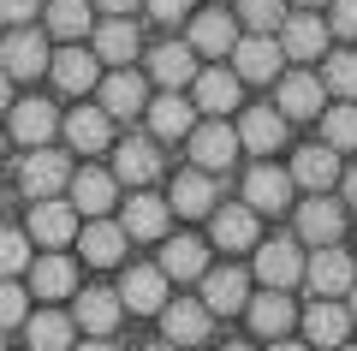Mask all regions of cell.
Masks as SVG:
<instances>
[{
	"label": "cell",
	"mask_w": 357,
	"mask_h": 351,
	"mask_svg": "<svg viewBox=\"0 0 357 351\" xmlns=\"http://www.w3.org/2000/svg\"><path fill=\"white\" fill-rule=\"evenodd\" d=\"M333 351H357V345H333Z\"/></svg>",
	"instance_id": "obj_56"
},
{
	"label": "cell",
	"mask_w": 357,
	"mask_h": 351,
	"mask_svg": "<svg viewBox=\"0 0 357 351\" xmlns=\"http://www.w3.org/2000/svg\"><path fill=\"white\" fill-rule=\"evenodd\" d=\"M48 30L54 36H89V0H54L48 6Z\"/></svg>",
	"instance_id": "obj_41"
},
{
	"label": "cell",
	"mask_w": 357,
	"mask_h": 351,
	"mask_svg": "<svg viewBox=\"0 0 357 351\" xmlns=\"http://www.w3.org/2000/svg\"><path fill=\"white\" fill-rule=\"evenodd\" d=\"M149 126H155V137H185V131L197 126V107L178 89H167V96H155V107H149Z\"/></svg>",
	"instance_id": "obj_32"
},
{
	"label": "cell",
	"mask_w": 357,
	"mask_h": 351,
	"mask_svg": "<svg viewBox=\"0 0 357 351\" xmlns=\"http://www.w3.org/2000/svg\"><path fill=\"white\" fill-rule=\"evenodd\" d=\"M345 327H351V310H340L333 298H321V304H310L304 310V339L310 345H345Z\"/></svg>",
	"instance_id": "obj_17"
},
{
	"label": "cell",
	"mask_w": 357,
	"mask_h": 351,
	"mask_svg": "<svg viewBox=\"0 0 357 351\" xmlns=\"http://www.w3.org/2000/svg\"><path fill=\"white\" fill-rule=\"evenodd\" d=\"M0 72L6 77H36L48 72V42L36 36V30H6V42H0Z\"/></svg>",
	"instance_id": "obj_6"
},
{
	"label": "cell",
	"mask_w": 357,
	"mask_h": 351,
	"mask_svg": "<svg viewBox=\"0 0 357 351\" xmlns=\"http://www.w3.org/2000/svg\"><path fill=\"white\" fill-rule=\"evenodd\" d=\"M173 214H191V221H203V214H215V179L203 173V167H191V173L173 185V202H167Z\"/></svg>",
	"instance_id": "obj_26"
},
{
	"label": "cell",
	"mask_w": 357,
	"mask_h": 351,
	"mask_svg": "<svg viewBox=\"0 0 357 351\" xmlns=\"http://www.w3.org/2000/svg\"><path fill=\"white\" fill-rule=\"evenodd\" d=\"M161 327H167V345H197V339H203L215 322H208L203 304L185 298V304H161Z\"/></svg>",
	"instance_id": "obj_21"
},
{
	"label": "cell",
	"mask_w": 357,
	"mask_h": 351,
	"mask_svg": "<svg viewBox=\"0 0 357 351\" xmlns=\"http://www.w3.org/2000/svg\"><path fill=\"white\" fill-rule=\"evenodd\" d=\"M167 214H173V209H167L161 197L143 191V197L126 202V221H119V226H126V239H161V232H167Z\"/></svg>",
	"instance_id": "obj_31"
},
{
	"label": "cell",
	"mask_w": 357,
	"mask_h": 351,
	"mask_svg": "<svg viewBox=\"0 0 357 351\" xmlns=\"http://www.w3.org/2000/svg\"><path fill=\"white\" fill-rule=\"evenodd\" d=\"M227 351H250V345H227Z\"/></svg>",
	"instance_id": "obj_55"
},
{
	"label": "cell",
	"mask_w": 357,
	"mask_h": 351,
	"mask_svg": "<svg viewBox=\"0 0 357 351\" xmlns=\"http://www.w3.org/2000/svg\"><path fill=\"white\" fill-rule=\"evenodd\" d=\"M161 173V149H155L149 137H126L114 155V179H126V185H149V179Z\"/></svg>",
	"instance_id": "obj_15"
},
{
	"label": "cell",
	"mask_w": 357,
	"mask_h": 351,
	"mask_svg": "<svg viewBox=\"0 0 357 351\" xmlns=\"http://www.w3.org/2000/svg\"><path fill=\"white\" fill-rule=\"evenodd\" d=\"M18 185L30 191V197H60V185H72V161H66L60 149H48V143H42V149H30V161L18 167Z\"/></svg>",
	"instance_id": "obj_3"
},
{
	"label": "cell",
	"mask_w": 357,
	"mask_h": 351,
	"mask_svg": "<svg viewBox=\"0 0 357 351\" xmlns=\"http://www.w3.org/2000/svg\"><path fill=\"white\" fill-rule=\"evenodd\" d=\"M114 191H119L114 173H102V167H84V173H72V209L96 221V214L114 209Z\"/></svg>",
	"instance_id": "obj_12"
},
{
	"label": "cell",
	"mask_w": 357,
	"mask_h": 351,
	"mask_svg": "<svg viewBox=\"0 0 357 351\" xmlns=\"http://www.w3.org/2000/svg\"><path fill=\"white\" fill-rule=\"evenodd\" d=\"M0 351H6V345H0Z\"/></svg>",
	"instance_id": "obj_58"
},
{
	"label": "cell",
	"mask_w": 357,
	"mask_h": 351,
	"mask_svg": "<svg viewBox=\"0 0 357 351\" xmlns=\"http://www.w3.org/2000/svg\"><path fill=\"white\" fill-rule=\"evenodd\" d=\"M119 304L137 310V315H155L167 304V274H161V268H131L126 286H119Z\"/></svg>",
	"instance_id": "obj_16"
},
{
	"label": "cell",
	"mask_w": 357,
	"mask_h": 351,
	"mask_svg": "<svg viewBox=\"0 0 357 351\" xmlns=\"http://www.w3.org/2000/svg\"><path fill=\"white\" fill-rule=\"evenodd\" d=\"M238 24L250 36H268V30L286 24V0H238Z\"/></svg>",
	"instance_id": "obj_38"
},
{
	"label": "cell",
	"mask_w": 357,
	"mask_h": 351,
	"mask_svg": "<svg viewBox=\"0 0 357 351\" xmlns=\"http://www.w3.org/2000/svg\"><path fill=\"white\" fill-rule=\"evenodd\" d=\"M143 6H149L155 18H185L191 13V0H143Z\"/></svg>",
	"instance_id": "obj_46"
},
{
	"label": "cell",
	"mask_w": 357,
	"mask_h": 351,
	"mask_svg": "<svg viewBox=\"0 0 357 351\" xmlns=\"http://www.w3.org/2000/svg\"><path fill=\"white\" fill-rule=\"evenodd\" d=\"M24 322V286H13V280H0V327Z\"/></svg>",
	"instance_id": "obj_43"
},
{
	"label": "cell",
	"mask_w": 357,
	"mask_h": 351,
	"mask_svg": "<svg viewBox=\"0 0 357 351\" xmlns=\"http://www.w3.org/2000/svg\"><path fill=\"white\" fill-rule=\"evenodd\" d=\"M185 137H191V161L203 167V173H220V167H232V155H238V131L220 126V119H203V126H191Z\"/></svg>",
	"instance_id": "obj_4"
},
{
	"label": "cell",
	"mask_w": 357,
	"mask_h": 351,
	"mask_svg": "<svg viewBox=\"0 0 357 351\" xmlns=\"http://www.w3.org/2000/svg\"><path fill=\"white\" fill-rule=\"evenodd\" d=\"M345 202H351V209H357V167H351V173H345Z\"/></svg>",
	"instance_id": "obj_48"
},
{
	"label": "cell",
	"mask_w": 357,
	"mask_h": 351,
	"mask_svg": "<svg viewBox=\"0 0 357 351\" xmlns=\"http://www.w3.org/2000/svg\"><path fill=\"white\" fill-rule=\"evenodd\" d=\"M256 274L268 280V292H286L292 280H304V256H298V239H274L256 251Z\"/></svg>",
	"instance_id": "obj_9"
},
{
	"label": "cell",
	"mask_w": 357,
	"mask_h": 351,
	"mask_svg": "<svg viewBox=\"0 0 357 351\" xmlns=\"http://www.w3.org/2000/svg\"><path fill=\"white\" fill-rule=\"evenodd\" d=\"M274 351H304V345H292V339H280V345H274Z\"/></svg>",
	"instance_id": "obj_52"
},
{
	"label": "cell",
	"mask_w": 357,
	"mask_h": 351,
	"mask_svg": "<svg viewBox=\"0 0 357 351\" xmlns=\"http://www.w3.org/2000/svg\"><path fill=\"white\" fill-rule=\"evenodd\" d=\"M6 101H13V77L0 72V107H6Z\"/></svg>",
	"instance_id": "obj_50"
},
{
	"label": "cell",
	"mask_w": 357,
	"mask_h": 351,
	"mask_svg": "<svg viewBox=\"0 0 357 351\" xmlns=\"http://www.w3.org/2000/svg\"><path fill=\"white\" fill-rule=\"evenodd\" d=\"M143 351H178V345H143Z\"/></svg>",
	"instance_id": "obj_53"
},
{
	"label": "cell",
	"mask_w": 357,
	"mask_h": 351,
	"mask_svg": "<svg viewBox=\"0 0 357 351\" xmlns=\"http://www.w3.org/2000/svg\"><path fill=\"white\" fill-rule=\"evenodd\" d=\"M250 304V274L244 268H208L203 274V310L208 315H238Z\"/></svg>",
	"instance_id": "obj_5"
},
{
	"label": "cell",
	"mask_w": 357,
	"mask_h": 351,
	"mask_svg": "<svg viewBox=\"0 0 357 351\" xmlns=\"http://www.w3.org/2000/svg\"><path fill=\"white\" fill-rule=\"evenodd\" d=\"M340 226H345V209L328 197H310L304 209H298V239H310L321 251V244H340Z\"/></svg>",
	"instance_id": "obj_11"
},
{
	"label": "cell",
	"mask_w": 357,
	"mask_h": 351,
	"mask_svg": "<svg viewBox=\"0 0 357 351\" xmlns=\"http://www.w3.org/2000/svg\"><path fill=\"white\" fill-rule=\"evenodd\" d=\"M298 6H321V0H298Z\"/></svg>",
	"instance_id": "obj_54"
},
{
	"label": "cell",
	"mask_w": 357,
	"mask_h": 351,
	"mask_svg": "<svg viewBox=\"0 0 357 351\" xmlns=\"http://www.w3.org/2000/svg\"><path fill=\"white\" fill-rule=\"evenodd\" d=\"M232 131H238V149L268 155V149H280V137H286V119H280L274 107H250V113H244V119H238Z\"/></svg>",
	"instance_id": "obj_13"
},
{
	"label": "cell",
	"mask_w": 357,
	"mask_h": 351,
	"mask_svg": "<svg viewBox=\"0 0 357 351\" xmlns=\"http://www.w3.org/2000/svg\"><path fill=\"white\" fill-rule=\"evenodd\" d=\"M24 334H30V345H36V351H66V345H72V334H77V322H72V315H60V310H42V315H30Z\"/></svg>",
	"instance_id": "obj_37"
},
{
	"label": "cell",
	"mask_w": 357,
	"mask_h": 351,
	"mask_svg": "<svg viewBox=\"0 0 357 351\" xmlns=\"http://www.w3.org/2000/svg\"><path fill=\"white\" fill-rule=\"evenodd\" d=\"M0 149H6V137H0Z\"/></svg>",
	"instance_id": "obj_57"
},
{
	"label": "cell",
	"mask_w": 357,
	"mask_h": 351,
	"mask_svg": "<svg viewBox=\"0 0 357 351\" xmlns=\"http://www.w3.org/2000/svg\"><path fill=\"white\" fill-rule=\"evenodd\" d=\"M107 119L102 107H77V113H66V137H72V149H84V155H96V149H107Z\"/></svg>",
	"instance_id": "obj_35"
},
{
	"label": "cell",
	"mask_w": 357,
	"mask_h": 351,
	"mask_svg": "<svg viewBox=\"0 0 357 351\" xmlns=\"http://www.w3.org/2000/svg\"><path fill=\"white\" fill-rule=\"evenodd\" d=\"M232 42H238V18L203 13V18H191V42L185 48L191 54H232Z\"/></svg>",
	"instance_id": "obj_25"
},
{
	"label": "cell",
	"mask_w": 357,
	"mask_h": 351,
	"mask_svg": "<svg viewBox=\"0 0 357 351\" xmlns=\"http://www.w3.org/2000/svg\"><path fill=\"white\" fill-rule=\"evenodd\" d=\"M304 280H310V292H316V298H340V292H351L357 262L340 251V244H321V251L304 262Z\"/></svg>",
	"instance_id": "obj_2"
},
{
	"label": "cell",
	"mask_w": 357,
	"mask_h": 351,
	"mask_svg": "<svg viewBox=\"0 0 357 351\" xmlns=\"http://www.w3.org/2000/svg\"><path fill=\"white\" fill-rule=\"evenodd\" d=\"M321 131H328V149H357V101L328 107L321 113Z\"/></svg>",
	"instance_id": "obj_39"
},
{
	"label": "cell",
	"mask_w": 357,
	"mask_h": 351,
	"mask_svg": "<svg viewBox=\"0 0 357 351\" xmlns=\"http://www.w3.org/2000/svg\"><path fill=\"white\" fill-rule=\"evenodd\" d=\"M48 72H54V84H60L66 96H84V89H96V54L60 48V54L48 60Z\"/></svg>",
	"instance_id": "obj_28"
},
{
	"label": "cell",
	"mask_w": 357,
	"mask_h": 351,
	"mask_svg": "<svg viewBox=\"0 0 357 351\" xmlns=\"http://www.w3.org/2000/svg\"><path fill=\"white\" fill-rule=\"evenodd\" d=\"M244 310H250V334H262V339H280L286 327L298 322V310L286 304V292H262V298H250Z\"/></svg>",
	"instance_id": "obj_27"
},
{
	"label": "cell",
	"mask_w": 357,
	"mask_h": 351,
	"mask_svg": "<svg viewBox=\"0 0 357 351\" xmlns=\"http://www.w3.org/2000/svg\"><path fill=\"white\" fill-rule=\"evenodd\" d=\"M77 244H84V262L89 268H114L119 256H126V226L107 221V214H96L89 226H77Z\"/></svg>",
	"instance_id": "obj_8"
},
{
	"label": "cell",
	"mask_w": 357,
	"mask_h": 351,
	"mask_svg": "<svg viewBox=\"0 0 357 351\" xmlns=\"http://www.w3.org/2000/svg\"><path fill=\"white\" fill-rule=\"evenodd\" d=\"M321 89H333L340 101H357V54H328V72H321Z\"/></svg>",
	"instance_id": "obj_40"
},
{
	"label": "cell",
	"mask_w": 357,
	"mask_h": 351,
	"mask_svg": "<svg viewBox=\"0 0 357 351\" xmlns=\"http://www.w3.org/2000/svg\"><path fill=\"white\" fill-rule=\"evenodd\" d=\"M0 18H6V24H24V18H36V0H0Z\"/></svg>",
	"instance_id": "obj_45"
},
{
	"label": "cell",
	"mask_w": 357,
	"mask_h": 351,
	"mask_svg": "<svg viewBox=\"0 0 357 351\" xmlns=\"http://www.w3.org/2000/svg\"><path fill=\"white\" fill-rule=\"evenodd\" d=\"M280 42L274 36H238L232 42V77L238 84H268V77H280Z\"/></svg>",
	"instance_id": "obj_1"
},
{
	"label": "cell",
	"mask_w": 357,
	"mask_h": 351,
	"mask_svg": "<svg viewBox=\"0 0 357 351\" xmlns=\"http://www.w3.org/2000/svg\"><path fill=\"white\" fill-rule=\"evenodd\" d=\"M321 77H310V72H292V77H280V119H310V113H321Z\"/></svg>",
	"instance_id": "obj_18"
},
{
	"label": "cell",
	"mask_w": 357,
	"mask_h": 351,
	"mask_svg": "<svg viewBox=\"0 0 357 351\" xmlns=\"http://www.w3.org/2000/svg\"><path fill=\"white\" fill-rule=\"evenodd\" d=\"M30 292H36V298H66V292H77V262L60 256V251H48L30 268Z\"/></svg>",
	"instance_id": "obj_24"
},
{
	"label": "cell",
	"mask_w": 357,
	"mask_h": 351,
	"mask_svg": "<svg viewBox=\"0 0 357 351\" xmlns=\"http://www.w3.org/2000/svg\"><path fill=\"white\" fill-rule=\"evenodd\" d=\"M345 298H351V322H357V280H351V292H345Z\"/></svg>",
	"instance_id": "obj_51"
},
{
	"label": "cell",
	"mask_w": 357,
	"mask_h": 351,
	"mask_svg": "<svg viewBox=\"0 0 357 351\" xmlns=\"http://www.w3.org/2000/svg\"><path fill=\"white\" fill-rule=\"evenodd\" d=\"M30 239L48 244V251L72 244V239H77V209H72V202H60V197H42L36 214H30Z\"/></svg>",
	"instance_id": "obj_7"
},
{
	"label": "cell",
	"mask_w": 357,
	"mask_h": 351,
	"mask_svg": "<svg viewBox=\"0 0 357 351\" xmlns=\"http://www.w3.org/2000/svg\"><path fill=\"white\" fill-rule=\"evenodd\" d=\"M256 209H244V202H232V209H215V244L220 251H250L256 244Z\"/></svg>",
	"instance_id": "obj_29"
},
{
	"label": "cell",
	"mask_w": 357,
	"mask_h": 351,
	"mask_svg": "<svg viewBox=\"0 0 357 351\" xmlns=\"http://www.w3.org/2000/svg\"><path fill=\"white\" fill-rule=\"evenodd\" d=\"M292 179H298L304 191H328V185H340V149H328V143H316V149H298Z\"/></svg>",
	"instance_id": "obj_23"
},
{
	"label": "cell",
	"mask_w": 357,
	"mask_h": 351,
	"mask_svg": "<svg viewBox=\"0 0 357 351\" xmlns=\"http://www.w3.org/2000/svg\"><path fill=\"white\" fill-rule=\"evenodd\" d=\"M286 202H292V173H280V167H250V179H244V209L274 214Z\"/></svg>",
	"instance_id": "obj_10"
},
{
	"label": "cell",
	"mask_w": 357,
	"mask_h": 351,
	"mask_svg": "<svg viewBox=\"0 0 357 351\" xmlns=\"http://www.w3.org/2000/svg\"><path fill=\"white\" fill-rule=\"evenodd\" d=\"M0 202H6V197H0Z\"/></svg>",
	"instance_id": "obj_59"
},
{
	"label": "cell",
	"mask_w": 357,
	"mask_h": 351,
	"mask_svg": "<svg viewBox=\"0 0 357 351\" xmlns=\"http://www.w3.org/2000/svg\"><path fill=\"white\" fill-rule=\"evenodd\" d=\"M77 351H119L114 339H89V345H77Z\"/></svg>",
	"instance_id": "obj_49"
},
{
	"label": "cell",
	"mask_w": 357,
	"mask_h": 351,
	"mask_svg": "<svg viewBox=\"0 0 357 351\" xmlns=\"http://www.w3.org/2000/svg\"><path fill=\"white\" fill-rule=\"evenodd\" d=\"M30 268V239L24 232H13V226H0V280H13Z\"/></svg>",
	"instance_id": "obj_42"
},
{
	"label": "cell",
	"mask_w": 357,
	"mask_h": 351,
	"mask_svg": "<svg viewBox=\"0 0 357 351\" xmlns=\"http://www.w3.org/2000/svg\"><path fill=\"white\" fill-rule=\"evenodd\" d=\"M96 6H102V13H107V18H126V13H131V6H137V0H96Z\"/></svg>",
	"instance_id": "obj_47"
},
{
	"label": "cell",
	"mask_w": 357,
	"mask_h": 351,
	"mask_svg": "<svg viewBox=\"0 0 357 351\" xmlns=\"http://www.w3.org/2000/svg\"><path fill=\"white\" fill-rule=\"evenodd\" d=\"M149 77H155L161 89H185V84L197 77V54L185 48V42H167V48L149 54Z\"/></svg>",
	"instance_id": "obj_22"
},
{
	"label": "cell",
	"mask_w": 357,
	"mask_h": 351,
	"mask_svg": "<svg viewBox=\"0 0 357 351\" xmlns=\"http://www.w3.org/2000/svg\"><path fill=\"white\" fill-rule=\"evenodd\" d=\"M321 48H328V24H321V18L298 13V18L280 24V54H286V60H316Z\"/></svg>",
	"instance_id": "obj_14"
},
{
	"label": "cell",
	"mask_w": 357,
	"mask_h": 351,
	"mask_svg": "<svg viewBox=\"0 0 357 351\" xmlns=\"http://www.w3.org/2000/svg\"><path fill=\"white\" fill-rule=\"evenodd\" d=\"M119 310H126V304H119V292H102V286H96V292H84V298H77V315H72V322L84 327V334L107 339V334L119 327Z\"/></svg>",
	"instance_id": "obj_20"
},
{
	"label": "cell",
	"mask_w": 357,
	"mask_h": 351,
	"mask_svg": "<svg viewBox=\"0 0 357 351\" xmlns=\"http://www.w3.org/2000/svg\"><path fill=\"white\" fill-rule=\"evenodd\" d=\"M328 30H333V36H345V42L357 36V0H333V18H328Z\"/></svg>",
	"instance_id": "obj_44"
},
{
	"label": "cell",
	"mask_w": 357,
	"mask_h": 351,
	"mask_svg": "<svg viewBox=\"0 0 357 351\" xmlns=\"http://www.w3.org/2000/svg\"><path fill=\"white\" fill-rule=\"evenodd\" d=\"M161 274L167 280H203L208 262H203V239H167L161 251Z\"/></svg>",
	"instance_id": "obj_34"
},
{
	"label": "cell",
	"mask_w": 357,
	"mask_h": 351,
	"mask_svg": "<svg viewBox=\"0 0 357 351\" xmlns=\"http://www.w3.org/2000/svg\"><path fill=\"white\" fill-rule=\"evenodd\" d=\"M102 113H107V119H131V113H143V77L137 72H114L102 84Z\"/></svg>",
	"instance_id": "obj_33"
},
{
	"label": "cell",
	"mask_w": 357,
	"mask_h": 351,
	"mask_svg": "<svg viewBox=\"0 0 357 351\" xmlns=\"http://www.w3.org/2000/svg\"><path fill=\"white\" fill-rule=\"evenodd\" d=\"M131 54H137V24H131V18H107V24L96 30V60L126 66Z\"/></svg>",
	"instance_id": "obj_36"
},
{
	"label": "cell",
	"mask_w": 357,
	"mask_h": 351,
	"mask_svg": "<svg viewBox=\"0 0 357 351\" xmlns=\"http://www.w3.org/2000/svg\"><path fill=\"white\" fill-rule=\"evenodd\" d=\"M54 131H60V113H54L48 101H18L13 107V137L24 143V149H42Z\"/></svg>",
	"instance_id": "obj_19"
},
{
	"label": "cell",
	"mask_w": 357,
	"mask_h": 351,
	"mask_svg": "<svg viewBox=\"0 0 357 351\" xmlns=\"http://www.w3.org/2000/svg\"><path fill=\"white\" fill-rule=\"evenodd\" d=\"M191 89H197V107H203V113H232V107H238V77L220 72V66L197 72V77H191Z\"/></svg>",
	"instance_id": "obj_30"
}]
</instances>
